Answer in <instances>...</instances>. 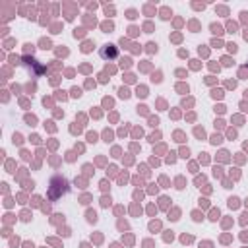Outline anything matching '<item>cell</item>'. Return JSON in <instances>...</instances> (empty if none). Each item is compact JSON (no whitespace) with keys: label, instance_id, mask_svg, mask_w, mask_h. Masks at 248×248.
<instances>
[{"label":"cell","instance_id":"1","mask_svg":"<svg viewBox=\"0 0 248 248\" xmlns=\"http://www.w3.org/2000/svg\"><path fill=\"white\" fill-rule=\"evenodd\" d=\"M66 192H68V180L62 178V176H54L50 180V186H48V198L50 200H58Z\"/></svg>","mask_w":248,"mask_h":248},{"label":"cell","instance_id":"2","mask_svg":"<svg viewBox=\"0 0 248 248\" xmlns=\"http://www.w3.org/2000/svg\"><path fill=\"white\" fill-rule=\"evenodd\" d=\"M118 56V48L114 46V45H105L103 48H101V58H116Z\"/></svg>","mask_w":248,"mask_h":248}]
</instances>
